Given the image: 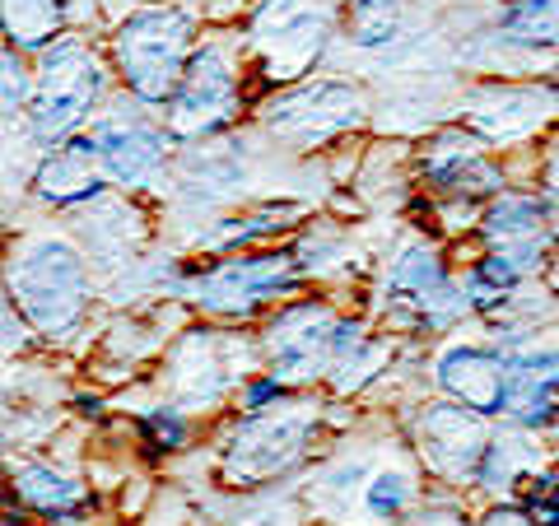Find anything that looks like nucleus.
Returning a JSON list of instances; mask_svg holds the SVG:
<instances>
[{"instance_id":"1","label":"nucleus","mask_w":559,"mask_h":526,"mask_svg":"<svg viewBox=\"0 0 559 526\" xmlns=\"http://www.w3.org/2000/svg\"><path fill=\"white\" fill-rule=\"evenodd\" d=\"M191 33H197V20L182 5H150L121 20L112 57L140 103H168L178 94L191 65Z\"/></svg>"},{"instance_id":"2","label":"nucleus","mask_w":559,"mask_h":526,"mask_svg":"<svg viewBox=\"0 0 559 526\" xmlns=\"http://www.w3.org/2000/svg\"><path fill=\"white\" fill-rule=\"evenodd\" d=\"M10 294L43 336H66L90 303V271L66 238H28L10 261Z\"/></svg>"},{"instance_id":"3","label":"nucleus","mask_w":559,"mask_h":526,"mask_svg":"<svg viewBox=\"0 0 559 526\" xmlns=\"http://www.w3.org/2000/svg\"><path fill=\"white\" fill-rule=\"evenodd\" d=\"M103 84H108V75H103L94 51L75 38H57L43 51L38 84H33V98H28L33 135H38L43 145L66 140L103 98Z\"/></svg>"},{"instance_id":"4","label":"nucleus","mask_w":559,"mask_h":526,"mask_svg":"<svg viewBox=\"0 0 559 526\" xmlns=\"http://www.w3.org/2000/svg\"><path fill=\"white\" fill-rule=\"evenodd\" d=\"M326 0H261L248 24V47L257 51L266 80L289 84L318 65V57L326 51Z\"/></svg>"},{"instance_id":"5","label":"nucleus","mask_w":559,"mask_h":526,"mask_svg":"<svg viewBox=\"0 0 559 526\" xmlns=\"http://www.w3.org/2000/svg\"><path fill=\"white\" fill-rule=\"evenodd\" d=\"M238 112V70L229 47L205 43L191 57L187 75L178 84V94L168 103V131L178 140H210L224 131Z\"/></svg>"},{"instance_id":"6","label":"nucleus","mask_w":559,"mask_h":526,"mask_svg":"<svg viewBox=\"0 0 559 526\" xmlns=\"http://www.w3.org/2000/svg\"><path fill=\"white\" fill-rule=\"evenodd\" d=\"M261 117H266L271 135L289 140V145H299V150H312L331 135L359 127L364 121V94L355 89V84L318 80V84H304V89L275 98Z\"/></svg>"},{"instance_id":"7","label":"nucleus","mask_w":559,"mask_h":526,"mask_svg":"<svg viewBox=\"0 0 559 526\" xmlns=\"http://www.w3.org/2000/svg\"><path fill=\"white\" fill-rule=\"evenodd\" d=\"M312 433V415L308 410H271V415H252L242 419L238 433L229 438L224 452V470L234 480H271L280 470H289L304 457V443Z\"/></svg>"},{"instance_id":"8","label":"nucleus","mask_w":559,"mask_h":526,"mask_svg":"<svg viewBox=\"0 0 559 526\" xmlns=\"http://www.w3.org/2000/svg\"><path fill=\"white\" fill-rule=\"evenodd\" d=\"M90 140L103 159V172L121 187H154L168 164V140L159 127H150L140 112H103Z\"/></svg>"},{"instance_id":"9","label":"nucleus","mask_w":559,"mask_h":526,"mask_svg":"<svg viewBox=\"0 0 559 526\" xmlns=\"http://www.w3.org/2000/svg\"><path fill=\"white\" fill-rule=\"evenodd\" d=\"M336 331L341 322L318 303H299V308L280 312L266 331L275 382L280 378L304 382V378H318L322 368H331V359H336Z\"/></svg>"},{"instance_id":"10","label":"nucleus","mask_w":559,"mask_h":526,"mask_svg":"<svg viewBox=\"0 0 559 526\" xmlns=\"http://www.w3.org/2000/svg\"><path fill=\"white\" fill-rule=\"evenodd\" d=\"M419 452L425 462L439 470V476L452 480H466V476H480V462L489 452V429H485V415L471 410V406H429L419 415Z\"/></svg>"},{"instance_id":"11","label":"nucleus","mask_w":559,"mask_h":526,"mask_svg":"<svg viewBox=\"0 0 559 526\" xmlns=\"http://www.w3.org/2000/svg\"><path fill=\"white\" fill-rule=\"evenodd\" d=\"M289 285H294V261L266 252V256L219 261L215 271H205L197 285H191V298H197L201 308H215V312H252L261 298H271Z\"/></svg>"},{"instance_id":"12","label":"nucleus","mask_w":559,"mask_h":526,"mask_svg":"<svg viewBox=\"0 0 559 526\" xmlns=\"http://www.w3.org/2000/svg\"><path fill=\"white\" fill-rule=\"evenodd\" d=\"M503 415L518 429H550L559 425V349H513L509 355V396Z\"/></svg>"},{"instance_id":"13","label":"nucleus","mask_w":559,"mask_h":526,"mask_svg":"<svg viewBox=\"0 0 559 526\" xmlns=\"http://www.w3.org/2000/svg\"><path fill=\"white\" fill-rule=\"evenodd\" d=\"M555 94L536 84H485L466 103V121L485 140H522L550 121Z\"/></svg>"},{"instance_id":"14","label":"nucleus","mask_w":559,"mask_h":526,"mask_svg":"<svg viewBox=\"0 0 559 526\" xmlns=\"http://www.w3.org/2000/svg\"><path fill=\"white\" fill-rule=\"evenodd\" d=\"M388 294L396 298V303H415L419 318H425L429 326H448L471 303V298L448 279L439 252L419 248V242L396 256L392 279H388Z\"/></svg>"},{"instance_id":"15","label":"nucleus","mask_w":559,"mask_h":526,"mask_svg":"<svg viewBox=\"0 0 559 526\" xmlns=\"http://www.w3.org/2000/svg\"><path fill=\"white\" fill-rule=\"evenodd\" d=\"M439 387L480 415L503 410V396H509V355H495V349L480 345H452L439 359Z\"/></svg>"},{"instance_id":"16","label":"nucleus","mask_w":559,"mask_h":526,"mask_svg":"<svg viewBox=\"0 0 559 526\" xmlns=\"http://www.w3.org/2000/svg\"><path fill=\"white\" fill-rule=\"evenodd\" d=\"M103 159L94 150V140H61V145H51L43 154L38 164V178H33V187H38L43 201H57V205H84L103 196Z\"/></svg>"},{"instance_id":"17","label":"nucleus","mask_w":559,"mask_h":526,"mask_svg":"<svg viewBox=\"0 0 559 526\" xmlns=\"http://www.w3.org/2000/svg\"><path fill=\"white\" fill-rule=\"evenodd\" d=\"M425 178L439 191H499L503 172L485 159V150L466 135H439L425 154Z\"/></svg>"},{"instance_id":"18","label":"nucleus","mask_w":559,"mask_h":526,"mask_svg":"<svg viewBox=\"0 0 559 526\" xmlns=\"http://www.w3.org/2000/svg\"><path fill=\"white\" fill-rule=\"evenodd\" d=\"M173 387H178L182 406H210L229 387V368L219 359V340L215 336H191L178 359H173Z\"/></svg>"},{"instance_id":"19","label":"nucleus","mask_w":559,"mask_h":526,"mask_svg":"<svg viewBox=\"0 0 559 526\" xmlns=\"http://www.w3.org/2000/svg\"><path fill=\"white\" fill-rule=\"evenodd\" d=\"M90 210H84L80 229L84 238H90V252L103 261V266H117V261H127L131 248H135V215H127L117 201L108 196H94L84 201Z\"/></svg>"},{"instance_id":"20","label":"nucleus","mask_w":559,"mask_h":526,"mask_svg":"<svg viewBox=\"0 0 559 526\" xmlns=\"http://www.w3.org/2000/svg\"><path fill=\"white\" fill-rule=\"evenodd\" d=\"M406 24H411L406 0H349L345 10V33L359 51H382L401 43Z\"/></svg>"},{"instance_id":"21","label":"nucleus","mask_w":559,"mask_h":526,"mask_svg":"<svg viewBox=\"0 0 559 526\" xmlns=\"http://www.w3.org/2000/svg\"><path fill=\"white\" fill-rule=\"evenodd\" d=\"M499 33L513 47H559V0H513L499 14Z\"/></svg>"},{"instance_id":"22","label":"nucleus","mask_w":559,"mask_h":526,"mask_svg":"<svg viewBox=\"0 0 559 526\" xmlns=\"http://www.w3.org/2000/svg\"><path fill=\"white\" fill-rule=\"evenodd\" d=\"M5 33L10 47H51L66 24V0H5Z\"/></svg>"},{"instance_id":"23","label":"nucleus","mask_w":559,"mask_h":526,"mask_svg":"<svg viewBox=\"0 0 559 526\" xmlns=\"http://www.w3.org/2000/svg\"><path fill=\"white\" fill-rule=\"evenodd\" d=\"M485 234L499 248H518V242H540L546 238V205L532 196H503L485 215Z\"/></svg>"},{"instance_id":"24","label":"nucleus","mask_w":559,"mask_h":526,"mask_svg":"<svg viewBox=\"0 0 559 526\" xmlns=\"http://www.w3.org/2000/svg\"><path fill=\"white\" fill-rule=\"evenodd\" d=\"M14 489H20V499L28 507H43V513H70V507L84 499L80 485L66 480L61 470H51V466H20Z\"/></svg>"},{"instance_id":"25","label":"nucleus","mask_w":559,"mask_h":526,"mask_svg":"<svg viewBox=\"0 0 559 526\" xmlns=\"http://www.w3.org/2000/svg\"><path fill=\"white\" fill-rule=\"evenodd\" d=\"M532 466H536V447L527 443V438L499 433V438H489V452L480 462V485L485 489H509L522 470H532Z\"/></svg>"},{"instance_id":"26","label":"nucleus","mask_w":559,"mask_h":526,"mask_svg":"<svg viewBox=\"0 0 559 526\" xmlns=\"http://www.w3.org/2000/svg\"><path fill=\"white\" fill-rule=\"evenodd\" d=\"M242 178V154L238 145H210V150H191L182 164V187H201L210 191H229Z\"/></svg>"},{"instance_id":"27","label":"nucleus","mask_w":559,"mask_h":526,"mask_svg":"<svg viewBox=\"0 0 559 526\" xmlns=\"http://www.w3.org/2000/svg\"><path fill=\"white\" fill-rule=\"evenodd\" d=\"M411 499H415V485L406 470H378L373 485L364 489V503H369L373 517H401L411 507Z\"/></svg>"},{"instance_id":"28","label":"nucleus","mask_w":559,"mask_h":526,"mask_svg":"<svg viewBox=\"0 0 559 526\" xmlns=\"http://www.w3.org/2000/svg\"><path fill=\"white\" fill-rule=\"evenodd\" d=\"M33 84L38 80H28V65L14 57V47H5V117H14L20 103L33 98Z\"/></svg>"},{"instance_id":"29","label":"nucleus","mask_w":559,"mask_h":526,"mask_svg":"<svg viewBox=\"0 0 559 526\" xmlns=\"http://www.w3.org/2000/svg\"><path fill=\"white\" fill-rule=\"evenodd\" d=\"M546 205H550V219L559 224V145L546 159Z\"/></svg>"},{"instance_id":"30","label":"nucleus","mask_w":559,"mask_h":526,"mask_svg":"<svg viewBox=\"0 0 559 526\" xmlns=\"http://www.w3.org/2000/svg\"><path fill=\"white\" fill-rule=\"evenodd\" d=\"M150 425L159 429L164 443H182V425H178V415H173V410H168V415H164V410H154V415H150Z\"/></svg>"},{"instance_id":"31","label":"nucleus","mask_w":559,"mask_h":526,"mask_svg":"<svg viewBox=\"0 0 559 526\" xmlns=\"http://www.w3.org/2000/svg\"><path fill=\"white\" fill-rule=\"evenodd\" d=\"M415 526H466V522H462V517H452V513H425Z\"/></svg>"},{"instance_id":"32","label":"nucleus","mask_w":559,"mask_h":526,"mask_svg":"<svg viewBox=\"0 0 559 526\" xmlns=\"http://www.w3.org/2000/svg\"><path fill=\"white\" fill-rule=\"evenodd\" d=\"M489 526H536V522H527L522 513H495V517H489Z\"/></svg>"},{"instance_id":"33","label":"nucleus","mask_w":559,"mask_h":526,"mask_svg":"<svg viewBox=\"0 0 559 526\" xmlns=\"http://www.w3.org/2000/svg\"><path fill=\"white\" fill-rule=\"evenodd\" d=\"M345 5H349V0H345Z\"/></svg>"},{"instance_id":"34","label":"nucleus","mask_w":559,"mask_h":526,"mask_svg":"<svg viewBox=\"0 0 559 526\" xmlns=\"http://www.w3.org/2000/svg\"><path fill=\"white\" fill-rule=\"evenodd\" d=\"M555 476H559V470H555Z\"/></svg>"}]
</instances>
